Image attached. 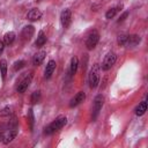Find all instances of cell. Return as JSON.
<instances>
[{"label": "cell", "mask_w": 148, "mask_h": 148, "mask_svg": "<svg viewBox=\"0 0 148 148\" xmlns=\"http://www.w3.org/2000/svg\"><path fill=\"white\" fill-rule=\"evenodd\" d=\"M88 82H89V87L91 89L96 88L99 83V68H98V65L95 64L90 72H89V75H88Z\"/></svg>", "instance_id": "obj_2"}, {"label": "cell", "mask_w": 148, "mask_h": 148, "mask_svg": "<svg viewBox=\"0 0 148 148\" xmlns=\"http://www.w3.org/2000/svg\"><path fill=\"white\" fill-rule=\"evenodd\" d=\"M103 104H104V97L99 94V95H97V96L95 97V99H94L92 116H91V119H92V120H95V119L98 117V114H99V112H101V110H102Z\"/></svg>", "instance_id": "obj_5"}, {"label": "cell", "mask_w": 148, "mask_h": 148, "mask_svg": "<svg viewBox=\"0 0 148 148\" xmlns=\"http://www.w3.org/2000/svg\"><path fill=\"white\" fill-rule=\"evenodd\" d=\"M146 111H147V102H146V101H142V102L139 103V105L135 108V114H136V116H142Z\"/></svg>", "instance_id": "obj_19"}, {"label": "cell", "mask_w": 148, "mask_h": 148, "mask_svg": "<svg viewBox=\"0 0 148 148\" xmlns=\"http://www.w3.org/2000/svg\"><path fill=\"white\" fill-rule=\"evenodd\" d=\"M98 40H99V34H98V31L97 30H91L88 34L87 38H86V46H87V49L88 50L95 49V46L97 45Z\"/></svg>", "instance_id": "obj_3"}, {"label": "cell", "mask_w": 148, "mask_h": 148, "mask_svg": "<svg viewBox=\"0 0 148 148\" xmlns=\"http://www.w3.org/2000/svg\"><path fill=\"white\" fill-rule=\"evenodd\" d=\"M67 123V118L65 116H59L57 117L51 124H49L45 130H44V134L46 135H50V134H53L54 132H58L59 130H61Z\"/></svg>", "instance_id": "obj_1"}, {"label": "cell", "mask_w": 148, "mask_h": 148, "mask_svg": "<svg viewBox=\"0 0 148 148\" xmlns=\"http://www.w3.org/2000/svg\"><path fill=\"white\" fill-rule=\"evenodd\" d=\"M3 47H5V43H3L2 40H0V54H1V52L3 51Z\"/></svg>", "instance_id": "obj_27"}, {"label": "cell", "mask_w": 148, "mask_h": 148, "mask_svg": "<svg viewBox=\"0 0 148 148\" xmlns=\"http://www.w3.org/2000/svg\"><path fill=\"white\" fill-rule=\"evenodd\" d=\"M40 97H42V95H40V91H39V90L34 91L32 95H31V104H37V103H39Z\"/></svg>", "instance_id": "obj_23"}, {"label": "cell", "mask_w": 148, "mask_h": 148, "mask_svg": "<svg viewBox=\"0 0 148 148\" xmlns=\"http://www.w3.org/2000/svg\"><path fill=\"white\" fill-rule=\"evenodd\" d=\"M45 43H46V35L43 31H39V34L37 36V39L35 42V45H36V47H42Z\"/></svg>", "instance_id": "obj_17"}, {"label": "cell", "mask_w": 148, "mask_h": 148, "mask_svg": "<svg viewBox=\"0 0 148 148\" xmlns=\"http://www.w3.org/2000/svg\"><path fill=\"white\" fill-rule=\"evenodd\" d=\"M56 66H57V64H56L54 60H50V61L47 62L46 68H45V71H44V76H45V79H50V77H51V75H52L53 72L56 71Z\"/></svg>", "instance_id": "obj_11"}, {"label": "cell", "mask_w": 148, "mask_h": 148, "mask_svg": "<svg viewBox=\"0 0 148 148\" xmlns=\"http://www.w3.org/2000/svg\"><path fill=\"white\" fill-rule=\"evenodd\" d=\"M24 65H25V61L24 60H17V61H15L14 62V66H13V68H14V71H20L21 68H23L24 67Z\"/></svg>", "instance_id": "obj_25"}, {"label": "cell", "mask_w": 148, "mask_h": 148, "mask_svg": "<svg viewBox=\"0 0 148 148\" xmlns=\"http://www.w3.org/2000/svg\"><path fill=\"white\" fill-rule=\"evenodd\" d=\"M32 76H34V74H32V72H29V73H27V75L17 83V87H16V91L17 92H20V94H23L27 89H28V87H29V84L31 83V80H32Z\"/></svg>", "instance_id": "obj_4"}, {"label": "cell", "mask_w": 148, "mask_h": 148, "mask_svg": "<svg viewBox=\"0 0 148 148\" xmlns=\"http://www.w3.org/2000/svg\"><path fill=\"white\" fill-rule=\"evenodd\" d=\"M77 67H79V59L76 57H73L71 59V67H69V73L71 75H75L76 71H77Z\"/></svg>", "instance_id": "obj_18"}, {"label": "cell", "mask_w": 148, "mask_h": 148, "mask_svg": "<svg viewBox=\"0 0 148 148\" xmlns=\"http://www.w3.org/2000/svg\"><path fill=\"white\" fill-rule=\"evenodd\" d=\"M45 56H46V52H45V51H39V52H37V53L34 56V58H32V64H34L35 66H39V65L43 62V60L45 59Z\"/></svg>", "instance_id": "obj_13"}, {"label": "cell", "mask_w": 148, "mask_h": 148, "mask_svg": "<svg viewBox=\"0 0 148 148\" xmlns=\"http://www.w3.org/2000/svg\"><path fill=\"white\" fill-rule=\"evenodd\" d=\"M127 16H128V12H124V13H123V15H121V16L119 17L118 22H119V23H120V22H123V21H124V20H125V18L127 17Z\"/></svg>", "instance_id": "obj_26"}, {"label": "cell", "mask_w": 148, "mask_h": 148, "mask_svg": "<svg viewBox=\"0 0 148 148\" xmlns=\"http://www.w3.org/2000/svg\"><path fill=\"white\" fill-rule=\"evenodd\" d=\"M17 130H13V131H8L6 134H3V143L5 145H8L9 142H12L15 138H16V135H17Z\"/></svg>", "instance_id": "obj_14"}, {"label": "cell", "mask_w": 148, "mask_h": 148, "mask_svg": "<svg viewBox=\"0 0 148 148\" xmlns=\"http://www.w3.org/2000/svg\"><path fill=\"white\" fill-rule=\"evenodd\" d=\"M86 99V94L83 91H79L76 92L69 101V106L71 108H74V106H77L79 104H81L83 101Z\"/></svg>", "instance_id": "obj_8"}, {"label": "cell", "mask_w": 148, "mask_h": 148, "mask_svg": "<svg viewBox=\"0 0 148 148\" xmlns=\"http://www.w3.org/2000/svg\"><path fill=\"white\" fill-rule=\"evenodd\" d=\"M121 8H123V6H121V5H118V6H116V7H112V8L108 9V12L105 13V17H106L108 20L113 18V17L121 10Z\"/></svg>", "instance_id": "obj_12"}, {"label": "cell", "mask_w": 148, "mask_h": 148, "mask_svg": "<svg viewBox=\"0 0 148 148\" xmlns=\"http://www.w3.org/2000/svg\"><path fill=\"white\" fill-rule=\"evenodd\" d=\"M2 140H3V133L0 132V141H2Z\"/></svg>", "instance_id": "obj_28"}, {"label": "cell", "mask_w": 148, "mask_h": 148, "mask_svg": "<svg viewBox=\"0 0 148 148\" xmlns=\"http://www.w3.org/2000/svg\"><path fill=\"white\" fill-rule=\"evenodd\" d=\"M140 42H141V37H140L139 35H135V34H134V35H128L126 45H128V46H135V45H138Z\"/></svg>", "instance_id": "obj_15"}, {"label": "cell", "mask_w": 148, "mask_h": 148, "mask_svg": "<svg viewBox=\"0 0 148 148\" xmlns=\"http://www.w3.org/2000/svg\"><path fill=\"white\" fill-rule=\"evenodd\" d=\"M116 60H117L116 53H114V52H109V53L105 56V58H104V60H103V62H102V69H103V71H109V69H111V67L116 64Z\"/></svg>", "instance_id": "obj_6"}, {"label": "cell", "mask_w": 148, "mask_h": 148, "mask_svg": "<svg viewBox=\"0 0 148 148\" xmlns=\"http://www.w3.org/2000/svg\"><path fill=\"white\" fill-rule=\"evenodd\" d=\"M34 34H35V28H34L31 24L25 25V27L22 29V31H21V36H22V38L25 39V40H29V39L34 36Z\"/></svg>", "instance_id": "obj_9"}, {"label": "cell", "mask_w": 148, "mask_h": 148, "mask_svg": "<svg viewBox=\"0 0 148 148\" xmlns=\"http://www.w3.org/2000/svg\"><path fill=\"white\" fill-rule=\"evenodd\" d=\"M27 119H28L29 128H30V130H32V128H34V124H35V117H34L32 109H29V110H28V116H27Z\"/></svg>", "instance_id": "obj_21"}, {"label": "cell", "mask_w": 148, "mask_h": 148, "mask_svg": "<svg viewBox=\"0 0 148 148\" xmlns=\"http://www.w3.org/2000/svg\"><path fill=\"white\" fill-rule=\"evenodd\" d=\"M0 71H1V77L5 81L6 75H7V61H6V59L0 60Z\"/></svg>", "instance_id": "obj_20"}, {"label": "cell", "mask_w": 148, "mask_h": 148, "mask_svg": "<svg viewBox=\"0 0 148 148\" xmlns=\"http://www.w3.org/2000/svg\"><path fill=\"white\" fill-rule=\"evenodd\" d=\"M71 22H72V13H71V10H69L68 8H66V9H64V10L61 12V14H60V23H61V25L66 29V28L69 27Z\"/></svg>", "instance_id": "obj_7"}, {"label": "cell", "mask_w": 148, "mask_h": 148, "mask_svg": "<svg viewBox=\"0 0 148 148\" xmlns=\"http://www.w3.org/2000/svg\"><path fill=\"white\" fill-rule=\"evenodd\" d=\"M15 38H16L15 32L9 31V32L5 34V36H3V43H5L6 45H10V44H13V43H14Z\"/></svg>", "instance_id": "obj_16"}, {"label": "cell", "mask_w": 148, "mask_h": 148, "mask_svg": "<svg viewBox=\"0 0 148 148\" xmlns=\"http://www.w3.org/2000/svg\"><path fill=\"white\" fill-rule=\"evenodd\" d=\"M40 17H42V12L37 8H32L27 14V18L29 21H38V20H40Z\"/></svg>", "instance_id": "obj_10"}, {"label": "cell", "mask_w": 148, "mask_h": 148, "mask_svg": "<svg viewBox=\"0 0 148 148\" xmlns=\"http://www.w3.org/2000/svg\"><path fill=\"white\" fill-rule=\"evenodd\" d=\"M12 112H13V108H12V106H5V108L0 111V116H1V117H8V116L12 114Z\"/></svg>", "instance_id": "obj_24"}, {"label": "cell", "mask_w": 148, "mask_h": 148, "mask_svg": "<svg viewBox=\"0 0 148 148\" xmlns=\"http://www.w3.org/2000/svg\"><path fill=\"white\" fill-rule=\"evenodd\" d=\"M127 38H128V35H126V34H120V35L118 36V38H117V43H118L120 46H124V45H126V43H127Z\"/></svg>", "instance_id": "obj_22"}]
</instances>
